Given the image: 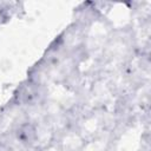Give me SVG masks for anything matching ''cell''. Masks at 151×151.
<instances>
[{
    "mask_svg": "<svg viewBox=\"0 0 151 151\" xmlns=\"http://www.w3.org/2000/svg\"><path fill=\"white\" fill-rule=\"evenodd\" d=\"M20 137L25 142H28V140L31 142L35 137V130H34V127L32 125H28V124L22 125L20 127Z\"/></svg>",
    "mask_w": 151,
    "mask_h": 151,
    "instance_id": "6da1fadb",
    "label": "cell"
}]
</instances>
